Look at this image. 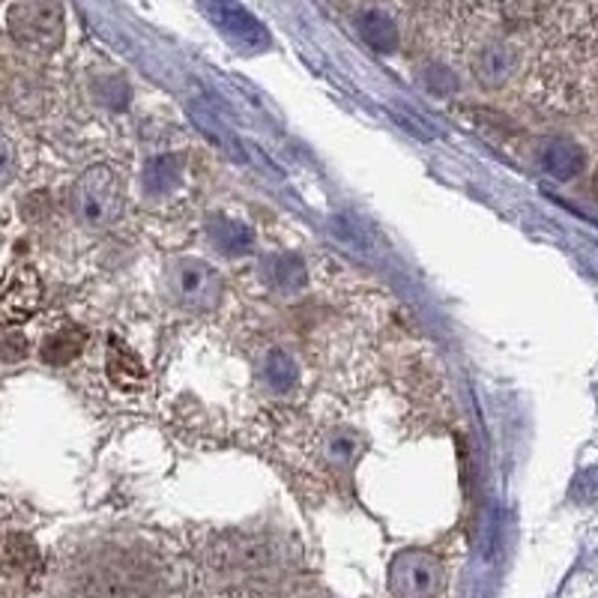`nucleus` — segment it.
Returning a JSON list of instances; mask_svg holds the SVG:
<instances>
[{
	"mask_svg": "<svg viewBox=\"0 0 598 598\" xmlns=\"http://www.w3.org/2000/svg\"><path fill=\"white\" fill-rule=\"evenodd\" d=\"M126 207L120 174L112 165H93L72 186V213L87 228L117 222Z\"/></svg>",
	"mask_w": 598,
	"mask_h": 598,
	"instance_id": "obj_1",
	"label": "nucleus"
},
{
	"mask_svg": "<svg viewBox=\"0 0 598 598\" xmlns=\"http://www.w3.org/2000/svg\"><path fill=\"white\" fill-rule=\"evenodd\" d=\"M10 36L21 49L51 54L63 42V7L57 3H15L7 12Z\"/></svg>",
	"mask_w": 598,
	"mask_h": 598,
	"instance_id": "obj_2",
	"label": "nucleus"
},
{
	"mask_svg": "<svg viewBox=\"0 0 598 598\" xmlns=\"http://www.w3.org/2000/svg\"><path fill=\"white\" fill-rule=\"evenodd\" d=\"M386 584L396 598H437L447 584V568L431 550H401L389 563Z\"/></svg>",
	"mask_w": 598,
	"mask_h": 598,
	"instance_id": "obj_3",
	"label": "nucleus"
},
{
	"mask_svg": "<svg viewBox=\"0 0 598 598\" xmlns=\"http://www.w3.org/2000/svg\"><path fill=\"white\" fill-rule=\"evenodd\" d=\"M222 275L213 266L183 258L171 266V294L174 300L192 312H213L222 303Z\"/></svg>",
	"mask_w": 598,
	"mask_h": 598,
	"instance_id": "obj_4",
	"label": "nucleus"
},
{
	"mask_svg": "<svg viewBox=\"0 0 598 598\" xmlns=\"http://www.w3.org/2000/svg\"><path fill=\"white\" fill-rule=\"evenodd\" d=\"M42 303V282L31 266H15L0 282V324L19 326L36 315Z\"/></svg>",
	"mask_w": 598,
	"mask_h": 598,
	"instance_id": "obj_5",
	"label": "nucleus"
},
{
	"mask_svg": "<svg viewBox=\"0 0 598 598\" xmlns=\"http://www.w3.org/2000/svg\"><path fill=\"white\" fill-rule=\"evenodd\" d=\"M108 377H112L114 386H120V389H141L147 384V368H144L141 356L135 354L133 347L123 345L120 338H112V345H108Z\"/></svg>",
	"mask_w": 598,
	"mask_h": 598,
	"instance_id": "obj_6",
	"label": "nucleus"
},
{
	"mask_svg": "<svg viewBox=\"0 0 598 598\" xmlns=\"http://www.w3.org/2000/svg\"><path fill=\"white\" fill-rule=\"evenodd\" d=\"M210 12L219 21L228 36L233 40L245 42V45H266V33L261 31V24L243 10V7H231V3H222V7H210Z\"/></svg>",
	"mask_w": 598,
	"mask_h": 598,
	"instance_id": "obj_7",
	"label": "nucleus"
},
{
	"mask_svg": "<svg viewBox=\"0 0 598 598\" xmlns=\"http://www.w3.org/2000/svg\"><path fill=\"white\" fill-rule=\"evenodd\" d=\"M512 66H515V57H512V49L506 42H487L485 49L479 51L476 61H473V72H476L479 82L485 84H503L512 75Z\"/></svg>",
	"mask_w": 598,
	"mask_h": 598,
	"instance_id": "obj_8",
	"label": "nucleus"
},
{
	"mask_svg": "<svg viewBox=\"0 0 598 598\" xmlns=\"http://www.w3.org/2000/svg\"><path fill=\"white\" fill-rule=\"evenodd\" d=\"M84 342H87V335H84L78 326L57 329V333H51L49 338L42 342V363H49V366H70L72 359H78V354L84 350Z\"/></svg>",
	"mask_w": 598,
	"mask_h": 598,
	"instance_id": "obj_9",
	"label": "nucleus"
},
{
	"mask_svg": "<svg viewBox=\"0 0 598 598\" xmlns=\"http://www.w3.org/2000/svg\"><path fill=\"white\" fill-rule=\"evenodd\" d=\"M542 165H545L554 177H559V180H568V177H575V174L580 171L584 153L571 141H550L545 144V150H542Z\"/></svg>",
	"mask_w": 598,
	"mask_h": 598,
	"instance_id": "obj_10",
	"label": "nucleus"
},
{
	"mask_svg": "<svg viewBox=\"0 0 598 598\" xmlns=\"http://www.w3.org/2000/svg\"><path fill=\"white\" fill-rule=\"evenodd\" d=\"M210 237H213L216 249H222L224 254H243L252 245L249 228L237 219H228V216H216L210 222Z\"/></svg>",
	"mask_w": 598,
	"mask_h": 598,
	"instance_id": "obj_11",
	"label": "nucleus"
},
{
	"mask_svg": "<svg viewBox=\"0 0 598 598\" xmlns=\"http://www.w3.org/2000/svg\"><path fill=\"white\" fill-rule=\"evenodd\" d=\"M363 36H366L368 45L377 51H392L398 42L396 24L377 10H371L366 19H363Z\"/></svg>",
	"mask_w": 598,
	"mask_h": 598,
	"instance_id": "obj_12",
	"label": "nucleus"
},
{
	"mask_svg": "<svg viewBox=\"0 0 598 598\" xmlns=\"http://www.w3.org/2000/svg\"><path fill=\"white\" fill-rule=\"evenodd\" d=\"M356 455H359V440L354 434H345V431H333V434L324 437V458L335 466L354 464Z\"/></svg>",
	"mask_w": 598,
	"mask_h": 598,
	"instance_id": "obj_13",
	"label": "nucleus"
},
{
	"mask_svg": "<svg viewBox=\"0 0 598 598\" xmlns=\"http://www.w3.org/2000/svg\"><path fill=\"white\" fill-rule=\"evenodd\" d=\"M273 279L282 291H296L305 284V266L300 264V258H282L275 261Z\"/></svg>",
	"mask_w": 598,
	"mask_h": 598,
	"instance_id": "obj_14",
	"label": "nucleus"
},
{
	"mask_svg": "<svg viewBox=\"0 0 598 598\" xmlns=\"http://www.w3.org/2000/svg\"><path fill=\"white\" fill-rule=\"evenodd\" d=\"M266 377L275 389H287L296 380V366L284 354H270L266 359Z\"/></svg>",
	"mask_w": 598,
	"mask_h": 598,
	"instance_id": "obj_15",
	"label": "nucleus"
},
{
	"mask_svg": "<svg viewBox=\"0 0 598 598\" xmlns=\"http://www.w3.org/2000/svg\"><path fill=\"white\" fill-rule=\"evenodd\" d=\"M174 180H177V162H174L171 156H162V159H156L150 171H147V183H150L153 189H159V192L171 189Z\"/></svg>",
	"mask_w": 598,
	"mask_h": 598,
	"instance_id": "obj_16",
	"label": "nucleus"
},
{
	"mask_svg": "<svg viewBox=\"0 0 598 598\" xmlns=\"http://www.w3.org/2000/svg\"><path fill=\"white\" fill-rule=\"evenodd\" d=\"M15 177V150L12 144L0 135V186H7Z\"/></svg>",
	"mask_w": 598,
	"mask_h": 598,
	"instance_id": "obj_17",
	"label": "nucleus"
},
{
	"mask_svg": "<svg viewBox=\"0 0 598 598\" xmlns=\"http://www.w3.org/2000/svg\"><path fill=\"white\" fill-rule=\"evenodd\" d=\"M575 494H580V500H596L598 497V470H589V473L578 476Z\"/></svg>",
	"mask_w": 598,
	"mask_h": 598,
	"instance_id": "obj_18",
	"label": "nucleus"
},
{
	"mask_svg": "<svg viewBox=\"0 0 598 598\" xmlns=\"http://www.w3.org/2000/svg\"><path fill=\"white\" fill-rule=\"evenodd\" d=\"M24 350H28L24 338H15V335H10V338L0 345V354H3V359H7V363H19L21 356H24Z\"/></svg>",
	"mask_w": 598,
	"mask_h": 598,
	"instance_id": "obj_19",
	"label": "nucleus"
}]
</instances>
